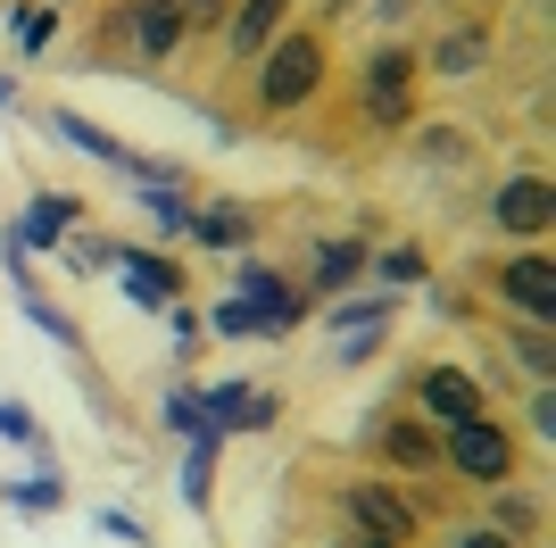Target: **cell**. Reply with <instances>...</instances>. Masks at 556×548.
I'll list each match as a JSON object with an SVG mask.
<instances>
[{
    "label": "cell",
    "mask_w": 556,
    "mask_h": 548,
    "mask_svg": "<svg viewBox=\"0 0 556 548\" xmlns=\"http://www.w3.org/2000/svg\"><path fill=\"white\" fill-rule=\"evenodd\" d=\"M424 75H482L490 67V34L482 25H448L441 42H432V59H416Z\"/></svg>",
    "instance_id": "17"
},
{
    "label": "cell",
    "mask_w": 556,
    "mask_h": 548,
    "mask_svg": "<svg viewBox=\"0 0 556 548\" xmlns=\"http://www.w3.org/2000/svg\"><path fill=\"white\" fill-rule=\"evenodd\" d=\"M374 349H382V333H341V358H349V365L374 358Z\"/></svg>",
    "instance_id": "36"
},
{
    "label": "cell",
    "mask_w": 556,
    "mask_h": 548,
    "mask_svg": "<svg viewBox=\"0 0 556 548\" xmlns=\"http://www.w3.org/2000/svg\"><path fill=\"white\" fill-rule=\"evenodd\" d=\"M116 274H125V299L134 308H166V299H191V274L166 250H141V241H116Z\"/></svg>",
    "instance_id": "9"
},
{
    "label": "cell",
    "mask_w": 556,
    "mask_h": 548,
    "mask_svg": "<svg viewBox=\"0 0 556 548\" xmlns=\"http://www.w3.org/2000/svg\"><path fill=\"white\" fill-rule=\"evenodd\" d=\"M441 474L473 482V490H498V482H515V433L498 424V415L448 424V433H441Z\"/></svg>",
    "instance_id": "2"
},
{
    "label": "cell",
    "mask_w": 556,
    "mask_h": 548,
    "mask_svg": "<svg viewBox=\"0 0 556 548\" xmlns=\"http://www.w3.org/2000/svg\"><path fill=\"white\" fill-rule=\"evenodd\" d=\"M75 225H84V200H75V191H34L25 216L9 225V241H17V250H59Z\"/></svg>",
    "instance_id": "12"
},
{
    "label": "cell",
    "mask_w": 556,
    "mask_h": 548,
    "mask_svg": "<svg viewBox=\"0 0 556 548\" xmlns=\"http://www.w3.org/2000/svg\"><path fill=\"white\" fill-rule=\"evenodd\" d=\"M341 548H391V540H357V532H349V540H341Z\"/></svg>",
    "instance_id": "39"
},
{
    "label": "cell",
    "mask_w": 556,
    "mask_h": 548,
    "mask_svg": "<svg viewBox=\"0 0 556 548\" xmlns=\"http://www.w3.org/2000/svg\"><path fill=\"white\" fill-rule=\"evenodd\" d=\"M191 241H200V250H232V258H241L257 241V208L250 200H208L200 216H191Z\"/></svg>",
    "instance_id": "16"
},
{
    "label": "cell",
    "mask_w": 556,
    "mask_h": 548,
    "mask_svg": "<svg viewBox=\"0 0 556 548\" xmlns=\"http://www.w3.org/2000/svg\"><path fill=\"white\" fill-rule=\"evenodd\" d=\"M100 532H109V540H125V548H150V524H141V515H125V507H100Z\"/></svg>",
    "instance_id": "32"
},
{
    "label": "cell",
    "mask_w": 556,
    "mask_h": 548,
    "mask_svg": "<svg viewBox=\"0 0 556 548\" xmlns=\"http://www.w3.org/2000/svg\"><path fill=\"white\" fill-rule=\"evenodd\" d=\"M341 524L357 532V540H391V548H407V540H416V499H399L391 482L357 474V482L341 490Z\"/></svg>",
    "instance_id": "5"
},
{
    "label": "cell",
    "mask_w": 556,
    "mask_h": 548,
    "mask_svg": "<svg viewBox=\"0 0 556 548\" xmlns=\"http://www.w3.org/2000/svg\"><path fill=\"white\" fill-rule=\"evenodd\" d=\"M332 75V34H316V25H282L275 42H266V59H257V116H291L307 109L316 91H325Z\"/></svg>",
    "instance_id": "1"
},
{
    "label": "cell",
    "mask_w": 556,
    "mask_h": 548,
    "mask_svg": "<svg viewBox=\"0 0 556 548\" xmlns=\"http://www.w3.org/2000/svg\"><path fill=\"white\" fill-rule=\"evenodd\" d=\"M357 274H366V233H325V241L307 250V291L316 299H341Z\"/></svg>",
    "instance_id": "13"
},
{
    "label": "cell",
    "mask_w": 556,
    "mask_h": 548,
    "mask_svg": "<svg viewBox=\"0 0 556 548\" xmlns=\"http://www.w3.org/2000/svg\"><path fill=\"white\" fill-rule=\"evenodd\" d=\"M0 109H17V75H0Z\"/></svg>",
    "instance_id": "38"
},
{
    "label": "cell",
    "mask_w": 556,
    "mask_h": 548,
    "mask_svg": "<svg viewBox=\"0 0 556 548\" xmlns=\"http://www.w3.org/2000/svg\"><path fill=\"white\" fill-rule=\"evenodd\" d=\"M159 316L175 324V349H184V358H200V349H208V316H200V308H191V299H166Z\"/></svg>",
    "instance_id": "27"
},
{
    "label": "cell",
    "mask_w": 556,
    "mask_h": 548,
    "mask_svg": "<svg viewBox=\"0 0 556 548\" xmlns=\"http://www.w3.org/2000/svg\"><path fill=\"white\" fill-rule=\"evenodd\" d=\"M366 274L382 291H416V283H432V258H424V241H382V250H366Z\"/></svg>",
    "instance_id": "19"
},
{
    "label": "cell",
    "mask_w": 556,
    "mask_h": 548,
    "mask_svg": "<svg viewBox=\"0 0 556 548\" xmlns=\"http://www.w3.org/2000/svg\"><path fill=\"white\" fill-rule=\"evenodd\" d=\"M490 499H498V515H490V532H507V540H540V499H523L515 482H498Z\"/></svg>",
    "instance_id": "25"
},
{
    "label": "cell",
    "mask_w": 556,
    "mask_h": 548,
    "mask_svg": "<svg viewBox=\"0 0 556 548\" xmlns=\"http://www.w3.org/2000/svg\"><path fill=\"white\" fill-rule=\"evenodd\" d=\"M0 440H25V449H34V440H42V424H34L17 399H0Z\"/></svg>",
    "instance_id": "34"
},
{
    "label": "cell",
    "mask_w": 556,
    "mask_h": 548,
    "mask_svg": "<svg viewBox=\"0 0 556 548\" xmlns=\"http://www.w3.org/2000/svg\"><path fill=\"white\" fill-rule=\"evenodd\" d=\"M382 457H391L399 474H441V433L407 408V415H391V424H382Z\"/></svg>",
    "instance_id": "15"
},
{
    "label": "cell",
    "mask_w": 556,
    "mask_h": 548,
    "mask_svg": "<svg viewBox=\"0 0 556 548\" xmlns=\"http://www.w3.org/2000/svg\"><path fill=\"white\" fill-rule=\"evenodd\" d=\"M332 333H391L399 324V291H374V299H341V308H332Z\"/></svg>",
    "instance_id": "21"
},
{
    "label": "cell",
    "mask_w": 556,
    "mask_h": 548,
    "mask_svg": "<svg viewBox=\"0 0 556 548\" xmlns=\"http://www.w3.org/2000/svg\"><path fill=\"white\" fill-rule=\"evenodd\" d=\"M416 84H424V67H416V50H399V42H382L357 67V109H366L374 134H399L416 116Z\"/></svg>",
    "instance_id": "3"
},
{
    "label": "cell",
    "mask_w": 556,
    "mask_h": 548,
    "mask_svg": "<svg viewBox=\"0 0 556 548\" xmlns=\"http://www.w3.org/2000/svg\"><path fill=\"white\" fill-rule=\"evenodd\" d=\"M548 216H556V183L540 175V166L507 175V183H498V200H490V225L507 233V241H540V233H548Z\"/></svg>",
    "instance_id": "7"
},
{
    "label": "cell",
    "mask_w": 556,
    "mask_h": 548,
    "mask_svg": "<svg viewBox=\"0 0 556 548\" xmlns=\"http://www.w3.org/2000/svg\"><path fill=\"white\" fill-rule=\"evenodd\" d=\"M507 349H515V365H523L532 383H548V324H515Z\"/></svg>",
    "instance_id": "28"
},
{
    "label": "cell",
    "mask_w": 556,
    "mask_h": 548,
    "mask_svg": "<svg viewBox=\"0 0 556 548\" xmlns=\"http://www.w3.org/2000/svg\"><path fill=\"white\" fill-rule=\"evenodd\" d=\"M208 424H216V433H275V424H282V390L216 383L208 390Z\"/></svg>",
    "instance_id": "11"
},
{
    "label": "cell",
    "mask_w": 556,
    "mask_h": 548,
    "mask_svg": "<svg viewBox=\"0 0 556 548\" xmlns=\"http://www.w3.org/2000/svg\"><path fill=\"white\" fill-rule=\"evenodd\" d=\"M134 208L150 216V233H159V241H184L191 216H200V208H191V183H141Z\"/></svg>",
    "instance_id": "18"
},
{
    "label": "cell",
    "mask_w": 556,
    "mask_h": 548,
    "mask_svg": "<svg viewBox=\"0 0 556 548\" xmlns=\"http://www.w3.org/2000/svg\"><path fill=\"white\" fill-rule=\"evenodd\" d=\"M25 316L42 324V333H50V341H59V349H75V341H84V333H75V316H67V308H50L42 291H25Z\"/></svg>",
    "instance_id": "29"
},
{
    "label": "cell",
    "mask_w": 556,
    "mask_h": 548,
    "mask_svg": "<svg viewBox=\"0 0 556 548\" xmlns=\"http://www.w3.org/2000/svg\"><path fill=\"white\" fill-rule=\"evenodd\" d=\"M232 299H250L257 316H266V341H282V333H300V316H307V299L282 283V266H266V258H232Z\"/></svg>",
    "instance_id": "6"
},
{
    "label": "cell",
    "mask_w": 556,
    "mask_h": 548,
    "mask_svg": "<svg viewBox=\"0 0 556 548\" xmlns=\"http://www.w3.org/2000/svg\"><path fill=\"white\" fill-rule=\"evenodd\" d=\"M184 507H191V515H208V499H216V449H225V433H216V424H208V433H191L184 440Z\"/></svg>",
    "instance_id": "20"
},
{
    "label": "cell",
    "mask_w": 556,
    "mask_h": 548,
    "mask_svg": "<svg viewBox=\"0 0 556 548\" xmlns=\"http://www.w3.org/2000/svg\"><path fill=\"white\" fill-rule=\"evenodd\" d=\"M441 548H523V540H507V532H490V524H457Z\"/></svg>",
    "instance_id": "35"
},
{
    "label": "cell",
    "mask_w": 556,
    "mask_h": 548,
    "mask_svg": "<svg viewBox=\"0 0 556 548\" xmlns=\"http://www.w3.org/2000/svg\"><path fill=\"white\" fill-rule=\"evenodd\" d=\"M208 333H225V341H250V333H266V316H257L250 299H225V308L208 316Z\"/></svg>",
    "instance_id": "30"
},
{
    "label": "cell",
    "mask_w": 556,
    "mask_h": 548,
    "mask_svg": "<svg viewBox=\"0 0 556 548\" xmlns=\"http://www.w3.org/2000/svg\"><path fill=\"white\" fill-rule=\"evenodd\" d=\"M159 415H166V433H175V440L208 433V390H200V383H175V390L159 399Z\"/></svg>",
    "instance_id": "23"
},
{
    "label": "cell",
    "mask_w": 556,
    "mask_h": 548,
    "mask_svg": "<svg viewBox=\"0 0 556 548\" xmlns=\"http://www.w3.org/2000/svg\"><path fill=\"white\" fill-rule=\"evenodd\" d=\"M67 266H75V274L116 266V241H100V233H67Z\"/></svg>",
    "instance_id": "31"
},
{
    "label": "cell",
    "mask_w": 556,
    "mask_h": 548,
    "mask_svg": "<svg viewBox=\"0 0 556 548\" xmlns=\"http://www.w3.org/2000/svg\"><path fill=\"white\" fill-rule=\"evenodd\" d=\"M416 415L432 433H448V424H473V415H490V408H482V383H473L465 365H424L416 374Z\"/></svg>",
    "instance_id": "8"
},
{
    "label": "cell",
    "mask_w": 556,
    "mask_h": 548,
    "mask_svg": "<svg viewBox=\"0 0 556 548\" xmlns=\"http://www.w3.org/2000/svg\"><path fill=\"white\" fill-rule=\"evenodd\" d=\"M0 499L17 515H59L67 507V474H34V482H0Z\"/></svg>",
    "instance_id": "24"
},
{
    "label": "cell",
    "mask_w": 556,
    "mask_h": 548,
    "mask_svg": "<svg viewBox=\"0 0 556 548\" xmlns=\"http://www.w3.org/2000/svg\"><path fill=\"white\" fill-rule=\"evenodd\" d=\"M424 166H473V134H457V125H432V134H424Z\"/></svg>",
    "instance_id": "26"
},
{
    "label": "cell",
    "mask_w": 556,
    "mask_h": 548,
    "mask_svg": "<svg viewBox=\"0 0 556 548\" xmlns=\"http://www.w3.org/2000/svg\"><path fill=\"white\" fill-rule=\"evenodd\" d=\"M374 17H382V25H399V17H407V0H374Z\"/></svg>",
    "instance_id": "37"
},
{
    "label": "cell",
    "mask_w": 556,
    "mask_h": 548,
    "mask_svg": "<svg viewBox=\"0 0 556 548\" xmlns=\"http://www.w3.org/2000/svg\"><path fill=\"white\" fill-rule=\"evenodd\" d=\"M9 34H17L25 59H42V50L59 42V9H50V0H17V9H9Z\"/></svg>",
    "instance_id": "22"
},
{
    "label": "cell",
    "mask_w": 556,
    "mask_h": 548,
    "mask_svg": "<svg viewBox=\"0 0 556 548\" xmlns=\"http://www.w3.org/2000/svg\"><path fill=\"white\" fill-rule=\"evenodd\" d=\"M184 0H125V42H134V59H150V67H159V59H175V50H184Z\"/></svg>",
    "instance_id": "10"
},
{
    "label": "cell",
    "mask_w": 556,
    "mask_h": 548,
    "mask_svg": "<svg viewBox=\"0 0 556 548\" xmlns=\"http://www.w3.org/2000/svg\"><path fill=\"white\" fill-rule=\"evenodd\" d=\"M225 17H232V0H184V25H191V34H225Z\"/></svg>",
    "instance_id": "33"
},
{
    "label": "cell",
    "mask_w": 556,
    "mask_h": 548,
    "mask_svg": "<svg viewBox=\"0 0 556 548\" xmlns=\"http://www.w3.org/2000/svg\"><path fill=\"white\" fill-rule=\"evenodd\" d=\"M282 9H291V0H232V17H225V59L257 67V59H266V42L282 34Z\"/></svg>",
    "instance_id": "14"
},
{
    "label": "cell",
    "mask_w": 556,
    "mask_h": 548,
    "mask_svg": "<svg viewBox=\"0 0 556 548\" xmlns=\"http://www.w3.org/2000/svg\"><path fill=\"white\" fill-rule=\"evenodd\" d=\"M490 291L515 308V324H548L556 316V258L540 241H515L498 266H490Z\"/></svg>",
    "instance_id": "4"
}]
</instances>
